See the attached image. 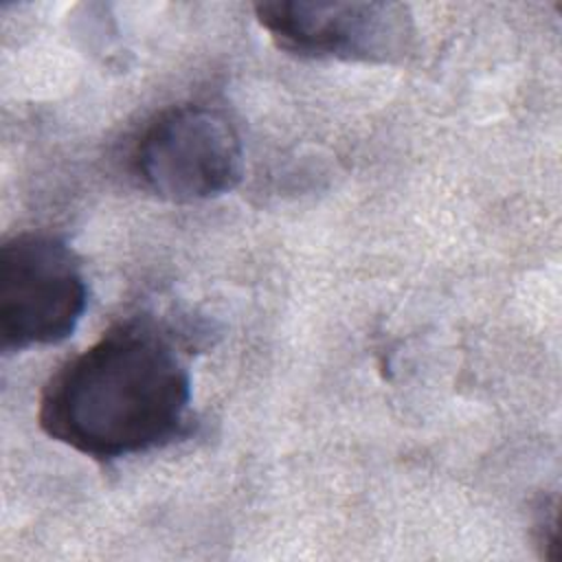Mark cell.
I'll use <instances>...</instances> for the list:
<instances>
[{
  "mask_svg": "<svg viewBox=\"0 0 562 562\" xmlns=\"http://www.w3.org/2000/svg\"><path fill=\"white\" fill-rule=\"evenodd\" d=\"M270 40L301 57L391 64L415 40V22L400 2L266 0L255 4Z\"/></svg>",
  "mask_w": 562,
  "mask_h": 562,
  "instance_id": "obj_4",
  "label": "cell"
},
{
  "mask_svg": "<svg viewBox=\"0 0 562 562\" xmlns=\"http://www.w3.org/2000/svg\"><path fill=\"white\" fill-rule=\"evenodd\" d=\"M191 375L173 338L149 321H125L68 358L44 384L40 428L92 459L110 461L182 437Z\"/></svg>",
  "mask_w": 562,
  "mask_h": 562,
  "instance_id": "obj_1",
  "label": "cell"
},
{
  "mask_svg": "<svg viewBox=\"0 0 562 562\" xmlns=\"http://www.w3.org/2000/svg\"><path fill=\"white\" fill-rule=\"evenodd\" d=\"M88 285L72 248L46 233H20L0 246V347L24 351L72 336Z\"/></svg>",
  "mask_w": 562,
  "mask_h": 562,
  "instance_id": "obj_3",
  "label": "cell"
},
{
  "mask_svg": "<svg viewBox=\"0 0 562 562\" xmlns=\"http://www.w3.org/2000/svg\"><path fill=\"white\" fill-rule=\"evenodd\" d=\"M130 169L151 195L193 204L237 187L244 147L228 116L211 105L184 103L158 112L130 149Z\"/></svg>",
  "mask_w": 562,
  "mask_h": 562,
  "instance_id": "obj_2",
  "label": "cell"
}]
</instances>
